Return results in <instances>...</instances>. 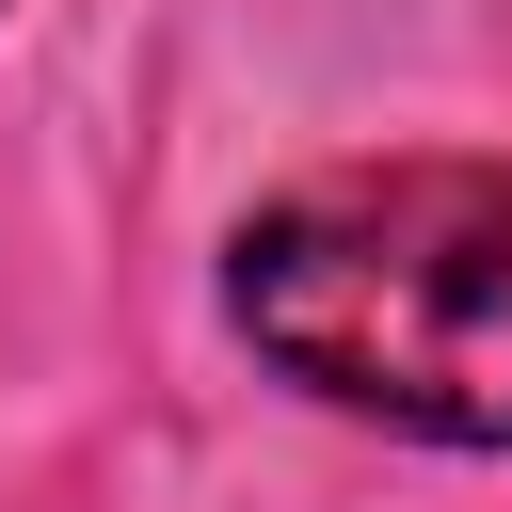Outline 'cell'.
Wrapping results in <instances>:
<instances>
[{
    "label": "cell",
    "mask_w": 512,
    "mask_h": 512,
    "mask_svg": "<svg viewBox=\"0 0 512 512\" xmlns=\"http://www.w3.org/2000/svg\"><path fill=\"white\" fill-rule=\"evenodd\" d=\"M224 320L304 400L512 448V160H336L224 240Z\"/></svg>",
    "instance_id": "obj_1"
}]
</instances>
